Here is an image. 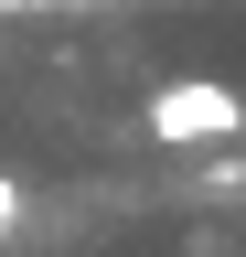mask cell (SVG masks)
<instances>
[{
    "label": "cell",
    "instance_id": "cell-1",
    "mask_svg": "<svg viewBox=\"0 0 246 257\" xmlns=\"http://www.w3.org/2000/svg\"><path fill=\"white\" fill-rule=\"evenodd\" d=\"M246 128V96L235 86H203V75H182L150 96V140H171V150H203V140H235Z\"/></svg>",
    "mask_w": 246,
    "mask_h": 257
},
{
    "label": "cell",
    "instance_id": "cell-2",
    "mask_svg": "<svg viewBox=\"0 0 246 257\" xmlns=\"http://www.w3.org/2000/svg\"><path fill=\"white\" fill-rule=\"evenodd\" d=\"M11 214H22V182H11V172H0V225H11Z\"/></svg>",
    "mask_w": 246,
    "mask_h": 257
}]
</instances>
